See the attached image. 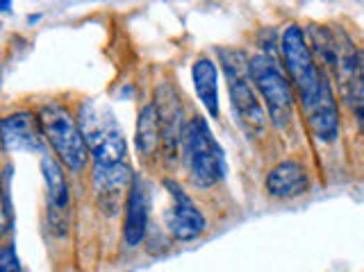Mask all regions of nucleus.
Listing matches in <instances>:
<instances>
[{"label": "nucleus", "mask_w": 364, "mask_h": 272, "mask_svg": "<svg viewBox=\"0 0 364 272\" xmlns=\"http://www.w3.org/2000/svg\"><path fill=\"white\" fill-rule=\"evenodd\" d=\"M280 50L289 78H292L294 89L298 91V100H301L303 116L309 129L321 141H335L339 129L337 102L324 73L317 69L301 28L292 25L285 30Z\"/></svg>", "instance_id": "obj_1"}, {"label": "nucleus", "mask_w": 364, "mask_h": 272, "mask_svg": "<svg viewBox=\"0 0 364 272\" xmlns=\"http://www.w3.org/2000/svg\"><path fill=\"white\" fill-rule=\"evenodd\" d=\"M39 123L44 129V136L50 141L52 150L57 152L59 161L69 170L78 172L87 166L89 161V148L84 143L80 125L76 118L71 116L67 107L59 102H48L41 107L39 112Z\"/></svg>", "instance_id": "obj_2"}, {"label": "nucleus", "mask_w": 364, "mask_h": 272, "mask_svg": "<svg viewBox=\"0 0 364 272\" xmlns=\"http://www.w3.org/2000/svg\"><path fill=\"white\" fill-rule=\"evenodd\" d=\"M80 132L96 163H121L125 157V138L112 112L96 102H84L80 109Z\"/></svg>", "instance_id": "obj_3"}, {"label": "nucleus", "mask_w": 364, "mask_h": 272, "mask_svg": "<svg viewBox=\"0 0 364 272\" xmlns=\"http://www.w3.org/2000/svg\"><path fill=\"white\" fill-rule=\"evenodd\" d=\"M182 152H185V163L200 187H212L226 175V163H223L221 148L214 141L210 127L205 121L194 118L182 138Z\"/></svg>", "instance_id": "obj_4"}, {"label": "nucleus", "mask_w": 364, "mask_h": 272, "mask_svg": "<svg viewBox=\"0 0 364 272\" xmlns=\"http://www.w3.org/2000/svg\"><path fill=\"white\" fill-rule=\"evenodd\" d=\"M249 71L255 86H258L266 105H269L271 118L278 125H287L289 118H292L294 97H292V84L285 78L278 61L266 57V54H258V57H253L249 61Z\"/></svg>", "instance_id": "obj_5"}, {"label": "nucleus", "mask_w": 364, "mask_h": 272, "mask_svg": "<svg viewBox=\"0 0 364 272\" xmlns=\"http://www.w3.org/2000/svg\"><path fill=\"white\" fill-rule=\"evenodd\" d=\"M221 61H223V71L228 75V84H230V95H232V105L234 112L239 114L241 123L249 127H258L262 129L264 125V112L262 105L258 102L249 80H246L244 73V54L237 50H221Z\"/></svg>", "instance_id": "obj_6"}, {"label": "nucleus", "mask_w": 364, "mask_h": 272, "mask_svg": "<svg viewBox=\"0 0 364 272\" xmlns=\"http://www.w3.org/2000/svg\"><path fill=\"white\" fill-rule=\"evenodd\" d=\"M0 143L7 152H35L44 146V129L39 118L28 112L12 114L0 121Z\"/></svg>", "instance_id": "obj_7"}, {"label": "nucleus", "mask_w": 364, "mask_h": 272, "mask_svg": "<svg viewBox=\"0 0 364 272\" xmlns=\"http://www.w3.org/2000/svg\"><path fill=\"white\" fill-rule=\"evenodd\" d=\"M164 187L171 189V195H174V206L166 211V225L169 232L174 234L178 241H191V238L200 236L205 232V218L187 198V193H182V189L176 182L166 179Z\"/></svg>", "instance_id": "obj_8"}, {"label": "nucleus", "mask_w": 364, "mask_h": 272, "mask_svg": "<svg viewBox=\"0 0 364 272\" xmlns=\"http://www.w3.org/2000/svg\"><path fill=\"white\" fill-rule=\"evenodd\" d=\"M148 206H151L148 187L142 179H135L130 193H127L125 223H123V241L127 247H137L144 241L146 225H148Z\"/></svg>", "instance_id": "obj_9"}, {"label": "nucleus", "mask_w": 364, "mask_h": 272, "mask_svg": "<svg viewBox=\"0 0 364 272\" xmlns=\"http://www.w3.org/2000/svg\"><path fill=\"white\" fill-rule=\"evenodd\" d=\"M127 182H130V168L123 166V163H96L93 166V187L98 191L101 202L110 198L105 211H116L121 195L127 189Z\"/></svg>", "instance_id": "obj_10"}, {"label": "nucleus", "mask_w": 364, "mask_h": 272, "mask_svg": "<svg viewBox=\"0 0 364 272\" xmlns=\"http://www.w3.org/2000/svg\"><path fill=\"white\" fill-rule=\"evenodd\" d=\"M307 189H309L307 170L294 159L278 163L269 172V177H266V191L273 198H296V195H303Z\"/></svg>", "instance_id": "obj_11"}, {"label": "nucleus", "mask_w": 364, "mask_h": 272, "mask_svg": "<svg viewBox=\"0 0 364 272\" xmlns=\"http://www.w3.org/2000/svg\"><path fill=\"white\" fill-rule=\"evenodd\" d=\"M157 89L164 93V97H162L155 91L157 93L155 112H157V121H159V134H162V141H166L169 146H176L178 141L185 138V129H187V127H182V107L169 84H159Z\"/></svg>", "instance_id": "obj_12"}, {"label": "nucleus", "mask_w": 364, "mask_h": 272, "mask_svg": "<svg viewBox=\"0 0 364 272\" xmlns=\"http://www.w3.org/2000/svg\"><path fill=\"white\" fill-rule=\"evenodd\" d=\"M194 86H196V93L200 97V102L205 105V109L210 112L212 118L219 116V73L217 66L210 61V59H198L194 64Z\"/></svg>", "instance_id": "obj_13"}, {"label": "nucleus", "mask_w": 364, "mask_h": 272, "mask_svg": "<svg viewBox=\"0 0 364 272\" xmlns=\"http://www.w3.org/2000/svg\"><path fill=\"white\" fill-rule=\"evenodd\" d=\"M159 141H162V134H159V121H157L155 105H148V107L142 109V114H139L137 148H139V152H142L144 157H148L157 148Z\"/></svg>", "instance_id": "obj_14"}, {"label": "nucleus", "mask_w": 364, "mask_h": 272, "mask_svg": "<svg viewBox=\"0 0 364 272\" xmlns=\"http://www.w3.org/2000/svg\"><path fill=\"white\" fill-rule=\"evenodd\" d=\"M41 170H44V179L48 184V193H50V202L64 209L69 204V187H67V177L59 168V163L52 159L50 155L41 157Z\"/></svg>", "instance_id": "obj_15"}, {"label": "nucleus", "mask_w": 364, "mask_h": 272, "mask_svg": "<svg viewBox=\"0 0 364 272\" xmlns=\"http://www.w3.org/2000/svg\"><path fill=\"white\" fill-rule=\"evenodd\" d=\"M348 80H351V105L356 109V116L364 129V57L362 54H356V64L348 71Z\"/></svg>", "instance_id": "obj_16"}, {"label": "nucleus", "mask_w": 364, "mask_h": 272, "mask_svg": "<svg viewBox=\"0 0 364 272\" xmlns=\"http://www.w3.org/2000/svg\"><path fill=\"white\" fill-rule=\"evenodd\" d=\"M0 272H21V264L14 245H5L0 249Z\"/></svg>", "instance_id": "obj_17"}, {"label": "nucleus", "mask_w": 364, "mask_h": 272, "mask_svg": "<svg viewBox=\"0 0 364 272\" xmlns=\"http://www.w3.org/2000/svg\"><path fill=\"white\" fill-rule=\"evenodd\" d=\"M9 227V220H7V209L3 204V195H0V234H3L5 230Z\"/></svg>", "instance_id": "obj_18"}, {"label": "nucleus", "mask_w": 364, "mask_h": 272, "mask_svg": "<svg viewBox=\"0 0 364 272\" xmlns=\"http://www.w3.org/2000/svg\"><path fill=\"white\" fill-rule=\"evenodd\" d=\"M7 9H12V3H7V0L5 3H0V12H7Z\"/></svg>", "instance_id": "obj_19"}]
</instances>
